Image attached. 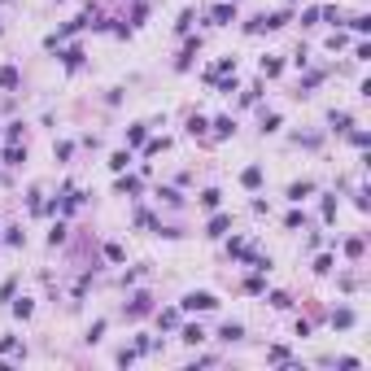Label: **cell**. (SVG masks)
I'll list each match as a JSON object with an SVG mask.
<instances>
[{"mask_svg": "<svg viewBox=\"0 0 371 371\" xmlns=\"http://www.w3.org/2000/svg\"><path fill=\"white\" fill-rule=\"evenodd\" d=\"M0 87H18V70H13V65H9V70H0Z\"/></svg>", "mask_w": 371, "mask_h": 371, "instance_id": "2", "label": "cell"}, {"mask_svg": "<svg viewBox=\"0 0 371 371\" xmlns=\"http://www.w3.org/2000/svg\"><path fill=\"white\" fill-rule=\"evenodd\" d=\"M184 306H188V310H214L218 301H214L210 293H188V297H184Z\"/></svg>", "mask_w": 371, "mask_h": 371, "instance_id": "1", "label": "cell"}, {"mask_svg": "<svg viewBox=\"0 0 371 371\" xmlns=\"http://www.w3.org/2000/svg\"><path fill=\"white\" fill-rule=\"evenodd\" d=\"M184 341H188V345H201V341H206V332H201V327H188Z\"/></svg>", "mask_w": 371, "mask_h": 371, "instance_id": "3", "label": "cell"}, {"mask_svg": "<svg viewBox=\"0 0 371 371\" xmlns=\"http://www.w3.org/2000/svg\"><path fill=\"white\" fill-rule=\"evenodd\" d=\"M240 336H245V332H240L236 323H227V327H223V341H240Z\"/></svg>", "mask_w": 371, "mask_h": 371, "instance_id": "7", "label": "cell"}, {"mask_svg": "<svg viewBox=\"0 0 371 371\" xmlns=\"http://www.w3.org/2000/svg\"><path fill=\"white\" fill-rule=\"evenodd\" d=\"M245 184H249V188L262 184V171H258V166H249V171H245Z\"/></svg>", "mask_w": 371, "mask_h": 371, "instance_id": "4", "label": "cell"}, {"mask_svg": "<svg viewBox=\"0 0 371 371\" xmlns=\"http://www.w3.org/2000/svg\"><path fill=\"white\" fill-rule=\"evenodd\" d=\"M288 196H293V201H301V196H310V184H293V188H288Z\"/></svg>", "mask_w": 371, "mask_h": 371, "instance_id": "5", "label": "cell"}, {"mask_svg": "<svg viewBox=\"0 0 371 371\" xmlns=\"http://www.w3.org/2000/svg\"><path fill=\"white\" fill-rule=\"evenodd\" d=\"M127 162H131L127 153H114V157H109V166H114V171H127Z\"/></svg>", "mask_w": 371, "mask_h": 371, "instance_id": "6", "label": "cell"}]
</instances>
